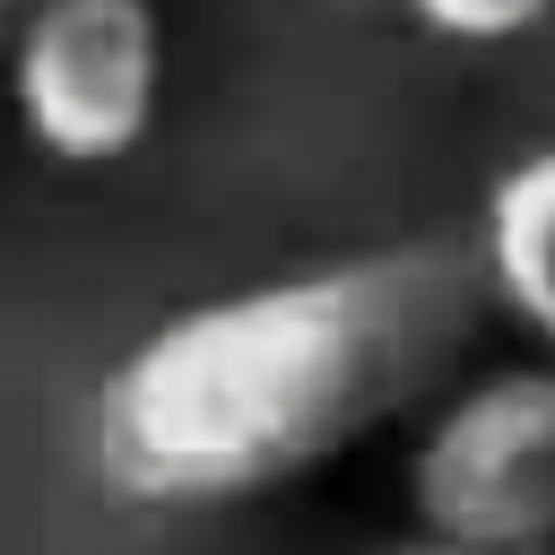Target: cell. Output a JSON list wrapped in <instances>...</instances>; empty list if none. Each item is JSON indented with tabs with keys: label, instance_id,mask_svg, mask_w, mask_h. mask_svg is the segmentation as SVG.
I'll use <instances>...</instances> for the list:
<instances>
[{
	"label": "cell",
	"instance_id": "2",
	"mask_svg": "<svg viewBox=\"0 0 555 555\" xmlns=\"http://www.w3.org/2000/svg\"><path fill=\"white\" fill-rule=\"evenodd\" d=\"M408 520L451 546H555V356L486 364L425 399L408 442Z\"/></svg>",
	"mask_w": 555,
	"mask_h": 555
},
{
	"label": "cell",
	"instance_id": "7",
	"mask_svg": "<svg viewBox=\"0 0 555 555\" xmlns=\"http://www.w3.org/2000/svg\"><path fill=\"white\" fill-rule=\"evenodd\" d=\"M17 9H26V0H0V35H9V26H17Z\"/></svg>",
	"mask_w": 555,
	"mask_h": 555
},
{
	"label": "cell",
	"instance_id": "3",
	"mask_svg": "<svg viewBox=\"0 0 555 555\" xmlns=\"http://www.w3.org/2000/svg\"><path fill=\"white\" fill-rule=\"evenodd\" d=\"M156 0H26L9 26V104L52 165H121L156 130Z\"/></svg>",
	"mask_w": 555,
	"mask_h": 555
},
{
	"label": "cell",
	"instance_id": "5",
	"mask_svg": "<svg viewBox=\"0 0 555 555\" xmlns=\"http://www.w3.org/2000/svg\"><path fill=\"white\" fill-rule=\"evenodd\" d=\"M408 17L442 43H512L555 17V0H408Z\"/></svg>",
	"mask_w": 555,
	"mask_h": 555
},
{
	"label": "cell",
	"instance_id": "4",
	"mask_svg": "<svg viewBox=\"0 0 555 555\" xmlns=\"http://www.w3.org/2000/svg\"><path fill=\"white\" fill-rule=\"evenodd\" d=\"M477 286L538 356H555V147H529L494 173L477 217Z\"/></svg>",
	"mask_w": 555,
	"mask_h": 555
},
{
	"label": "cell",
	"instance_id": "1",
	"mask_svg": "<svg viewBox=\"0 0 555 555\" xmlns=\"http://www.w3.org/2000/svg\"><path fill=\"white\" fill-rule=\"evenodd\" d=\"M477 295V260L382 243L182 304L95 382V477L147 512L278 494L416 416L451 382Z\"/></svg>",
	"mask_w": 555,
	"mask_h": 555
},
{
	"label": "cell",
	"instance_id": "6",
	"mask_svg": "<svg viewBox=\"0 0 555 555\" xmlns=\"http://www.w3.org/2000/svg\"><path fill=\"white\" fill-rule=\"evenodd\" d=\"M390 555H520V546H451V538H408V546H390ZM538 555H555V546H538Z\"/></svg>",
	"mask_w": 555,
	"mask_h": 555
}]
</instances>
